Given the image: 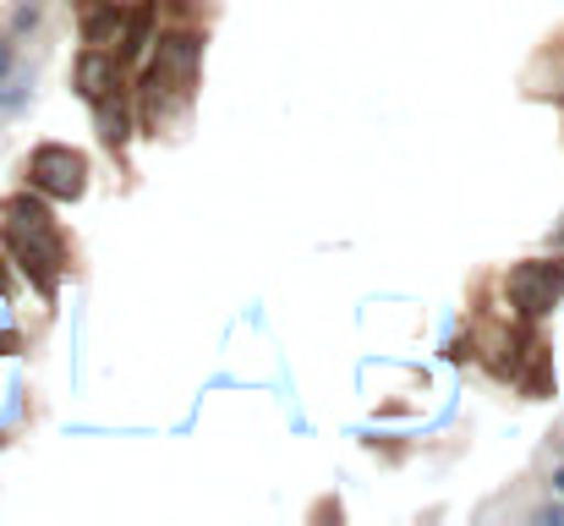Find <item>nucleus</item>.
<instances>
[{"label":"nucleus","mask_w":564,"mask_h":526,"mask_svg":"<svg viewBox=\"0 0 564 526\" xmlns=\"http://www.w3.org/2000/svg\"><path fill=\"white\" fill-rule=\"evenodd\" d=\"M6 247L11 258L28 269V280L39 286V297H55L61 269H66V241L50 219V208L39 197H11L6 203Z\"/></svg>","instance_id":"nucleus-1"},{"label":"nucleus","mask_w":564,"mask_h":526,"mask_svg":"<svg viewBox=\"0 0 564 526\" xmlns=\"http://www.w3.org/2000/svg\"><path fill=\"white\" fill-rule=\"evenodd\" d=\"M28 186L33 192H44V197H83V186H88V160L77 154V149H66V143H39L33 149V160H28Z\"/></svg>","instance_id":"nucleus-2"},{"label":"nucleus","mask_w":564,"mask_h":526,"mask_svg":"<svg viewBox=\"0 0 564 526\" xmlns=\"http://www.w3.org/2000/svg\"><path fill=\"white\" fill-rule=\"evenodd\" d=\"M505 291H510V302H516L521 319H543L564 297V264L560 258H532V264L510 269V286Z\"/></svg>","instance_id":"nucleus-3"},{"label":"nucleus","mask_w":564,"mask_h":526,"mask_svg":"<svg viewBox=\"0 0 564 526\" xmlns=\"http://www.w3.org/2000/svg\"><path fill=\"white\" fill-rule=\"evenodd\" d=\"M197 61H203V39H197L192 28H176V33L160 39L149 72H154L160 83H171L176 94H192V83H197Z\"/></svg>","instance_id":"nucleus-4"},{"label":"nucleus","mask_w":564,"mask_h":526,"mask_svg":"<svg viewBox=\"0 0 564 526\" xmlns=\"http://www.w3.org/2000/svg\"><path fill=\"white\" fill-rule=\"evenodd\" d=\"M116 88H121V61H116L105 44L83 50V61H77V94H83L88 105H99V99L116 94Z\"/></svg>","instance_id":"nucleus-5"},{"label":"nucleus","mask_w":564,"mask_h":526,"mask_svg":"<svg viewBox=\"0 0 564 526\" xmlns=\"http://www.w3.org/2000/svg\"><path fill=\"white\" fill-rule=\"evenodd\" d=\"M94 110H99V138H105L110 149H121V143L132 138V105L121 99V88H116V94H105Z\"/></svg>","instance_id":"nucleus-6"},{"label":"nucleus","mask_w":564,"mask_h":526,"mask_svg":"<svg viewBox=\"0 0 564 526\" xmlns=\"http://www.w3.org/2000/svg\"><path fill=\"white\" fill-rule=\"evenodd\" d=\"M121 22H127V11H121L116 0H99V6L83 11V33H88V44H110V39L121 33Z\"/></svg>","instance_id":"nucleus-7"},{"label":"nucleus","mask_w":564,"mask_h":526,"mask_svg":"<svg viewBox=\"0 0 564 526\" xmlns=\"http://www.w3.org/2000/svg\"><path fill=\"white\" fill-rule=\"evenodd\" d=\"M6 66H11V44L0 39V77H6Z\"/></svg>","instance_id":"nucleus-8"},{"label":"nucleus","mask_w":564,"mask_h":526,"mask_svg":"<svg viewBox=\"0 0 564 526\" xmlns=\"http://www.w3.org/2000/svg\"><path fill=\"white\" fill-rule=\"evenodd\" d=\"M554 489H560V494H564V466H560V477H554Z\"/></svg>","instance_id":"nucleus-9"},{"label":"nucleus","mask_w":564,"mask_h":526,"mask_svg":"<svg viewBox=\"0 0 564 526\" xmlns=\"http://www.w3.org/2000/svg\"><path fill=\"white\" fill-rule=\"evenodd\" d=\"M77 6H83V11H88V6H99V0H77Z\"/></svg>","instance_id":"nucleus-10"}]
</instances>
